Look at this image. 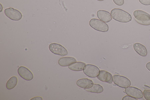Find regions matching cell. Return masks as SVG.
<instances>
[{
  "instance_id": "4fadbf2b",
  "label": "cell",
  "mask_w": 150,
  "mask_h": 100,
  "mask_svg": "<svg viewBox=\"0 0 150 100\" xmlns=\"http://www.w3.org/2000/svg\"><path fill=\"white\" fill-rule=\"evenodd\" d=\"M134 49L139 55L145 57L147 54V51L146 47L143 45L139 43H136L133 45Z\"/></svg>"
},
{
  "instance_id": "d4e9b609",
  "label": "cell",
  "mask_w": 150,
  "mask_h": 100,
  "mask_svg": "<svg viewBox=\"0 0 150 100\" xmlns=\"http://www.w3.org/2000/svg\"><path fill=\"white\" fill-rule=\"evenodd\" d=\"M97 0L99 1H104V0Z\"/></svg>"
},
{
  "instance_id": "44dd1931",
  "label": "cell",
  "mask_w": 150,
  "mask_h": 100,
  "mask_svg": "<svg viewBox=\"0 0 150 100\" xmlns=\"http://www.w3.org/2000/svg\"><path fill=\"white\" fill-rule=\"evenodd\" d=\"M122 100H137V99L129 95L124 96L122 99Z\"/></svg>"
},
{
  "instance_id": "52a82bcc",
  "label": "cell",
  "mask_w": 150,
  "mask_h": 100,
  "mask_svg": "<svg viewBox=\"0 0 150 100\" xmlns=\"http://www.w3.org/2000/svg\"><path fill=\"white\" fill-rule=\"evenodd\" d=\"M4 12L8 18L13 20L19 21L22 18V14L19 11L11 7L5 9Z\"/></svg>"
},
{
  "instance_id": "ba28073f",
  "label": "cell",
  "mask_w": 150,
  "mask_h": 100,
  "mask_svg": "<svg viewBox=\"0 0 150 100\" xmlns=\"http://www.w3.org/2000/svg\"><path fill=\"white\" fill-rule=\"evenodd\" d=\"M125 92L128 95L137 99L142 98L143 93L140 89L133 87H129L125 88Z\"/></svg>"
},
{
  "instance_id": "e0dca14e",
  "label": "cell",
  "mask_w": 150,
  "mask_h": 100,
  "mask_svg": "<svg viewBox=\"0 0 150 100\" xmlns=\"http://www.w3.org/2000/svg\"><path fill=\"white\" fill-rule=\"evenodd\" d=\"M18 79L16 76H13L11 77L7 81L6 84V88L9 90L12 89L16 86Z\"/></svg>"
},
{
  "instance_id": "ac0fdd59",
  "label": "cell",
  "mask_w": 150,
  "mask_h": 100,
  "mask_svg": "<svg viewBox=\"0 0 150 100\" xmlns=\"http://www.w3.org/2000/svg\"><path fill=\"white\" fill-rule=\"evenodd\" d=\"M143 96L147 100H150V90H144L143 92Z\"/></svg>"
},
{
  "instance_id": "7402d4cb",
  "label": "cell",
  "mask_w": 150,
  "mask_h": 100,
  "mask_svg": "<svg viewBox=\"0 0 150 100\" xmlns=\"http://www.w3.org/2000/svg\"><path fill=\"white\" fill-rule=\"evenodd\" d=\"M30 100H42V98L40 97H35L33 98H32Z\"/></svg>"
},
{
  "instance_id": "8992f818",
  "label": "cell",
  "mask_w": 150,
  "mask_h": 100,
  "mask_svg": "<svg viewBox=\"0 0 150 100\" xmlns=\"http://www.w3.org/2000/svg\"><path fill=\"white\" fill-rule=\"evenodd\" d=\"M83 71L86 75L91 78L97 77L99 74L100 72L98 67L91 64L86 65Z\"/></svg>"
},
{
  "instance_id": "d6986e66",
  "label": "cell",
  "mask_w": 150,
  "mask_h": 100,
  "mask_svg": "<svg viewBox=\"0 0 150 100\" xmlns=\"http://www.w3.org/2000/svg\"><path fill=\"white\" fill-rule=\"evenodd\" d=\"M114 3L119 6L122 5L124 3V0H113Z\"/></svg>"
},
{
  "instance_id": "7c38bea8",
  "label": "cell",
  "mask_w": 150,
  "mask_h": 100,
  "mask_svg": "<svg viewBox=\"0 0 150 100\" xmlns=\"http://www.w3.org/2000/svg\"><path fill=\"white\" fill-rule=\"evenodd\" d=\"M76 84L80 87L86 89L91 87L93 82L92 80L88 78H82L78 80Z\"/></svg>"
},
{
  "instance_id": "6da1fadb",
  "label": "cell",
  "mask_w": 150,
  "mask_h": 100,
  "mask_svg": "<svg viewBox=\"0 0 150 100\" xmlns=\"http://www.w3.org/2000/svg\"><path fill=\"white\" fill-rule=\"evenodd\" d=\"M110 14L112 18L120 22L127 23L132 19V17L130 14L120 9H112L110 12Z\"/></svg>"
},
{
  "instance_id": "7a4b0ae2",
  "label": "cell",
  "mask_w": 150,
  "mask_h": 100,
  "mask_svg": "<svg viewBox=\"0 0 150 100\" xmlns=\"http://www.w3.org/2000/svg\"><path fill=\"white\" fill-rule=\"evenodd\" d=\"M133 14L136 21L139 24L144 26L150 25V15L148 13L141 10L134 11Z\"/></svg>"
},
{
  "instance_id": "5bb4252c",
  "label": "cell",
  "mask_w": 150,
  "mask_h": 100,
  "mask_svg": "<svg viewBox=\"0 0 150 100\" xmlns=\"http://www.w3.org/2000/svg\"><path fill=\"white\" fill-rule=\"evenodd\" d=\"M76 62V60L74 57H70L61 58L58 61L59 65L62 67H67Z\"/></svg>"
},
{
  "instance_id": "603a6c76",
  "label": "cell",
  "mask_w": 150,
  "mask_h": 100,
  "mask_svg": "<svg viewBox=\"0 0 150 100\" xmlns=\"http://www.w3.org/2000/svg\"><path fill=\"white\" fill-rule=\"evenodd\" d=\"M146 66L147 69L150 71V62H148Z\"/></svg>"
},
{
  "instance_id": "9c48e42d",
  "label": "cell",
  "mask_w": 150,
  "mask_h": 100,
  "mask_svg": "<svg viewBox=\"0 0 150 100\" xmlns=\"http://www.w3.org/2000/svg\"><path fill=\"white\" fill-rule=\"evenodd\" d=\"M18 72L19 75L25 80L30 81L33 77L32 72L26 67L24 66H21L18 69Z\"/></svg>"
},
{
  "instance_id": "30bf717a",
  "label": "cell",
  "mask_w": 150,
  "mask_h": 100,
  "mask_svg": "<svg viewBox=\"0 0 150 100\" xmlns=\"http://www.w3.org/2000/svg\"><path fill=\"white\" fill-rule=\"evenodd\" d=\"M97 78L100 81L109 84H111L113 82L112 76L110 73L103 70H100V73Z\"/></svg>"
},
{
  "instance_id": "5b68a950",
  "label": "cell",
  "mask_w": 150,
  "mask_h": 100,
  "mask_svg": "<svg viewBox=\"0 0 150 100\" xmlns=\"http://www.w3.org/2000/svg\"><path fill=\"white\" fill-rule=\"evenodd\" d=\"M50 51L53 53L60 55L64 56L68 54V52L66 49L61 45L56 43H52L49 46Z\"/></svg>"
},
{
  "instance_id": "8fae6325",
  "label": "cell",
  "mask_w": 150,
  "mask_h": 100,
  "mask_svg": "<svg viewBox=\"0 0 150 100\" xmlns=\"http://www.w3.org/2000/svg\"><path fill=\"white\" fill-rule=\"evenodd\" d=\"M97 15L100 20L104 22H109L112 20V17L111 14L109 12L106 11H98L97 13Z\"/></svg>"
},
{
  "instance_id": "277c9868",
  "label": "cell",
  "mask_w": 150,
  "mask_h": 100,
  "mask_svg": "<svg viewBox=\"0 0 150 100\" xmlns=\"http://www.w3.org/2000/svg\"><path fill=\"white\" fill-rule=\"evenodd\" d=\"M112 78L114 83L119 87L126 88L131 85L130 81L125 77L118 75H115L113 76Z\"/></svg>"
},
{
  "instance_id": "2e32d148",
  "label": "cell",
  "mask_w": 150,
  "mask_h": 100,
  "mask_svg": "<svg viewBox=\"0 0 150 100\" xmlns=\"http://www.w3.org/2000/svg\"><path fill=\"white\" fill-rule=\"evenodd\" d=\"M86 91L93 93H100L103 91V87L99 84H93L90 88L86 89Z\"/></svg>"
},
{
  "instance_id": "ffe728a7",
  "label": "cell",
  "mask_w": 150,
  "mask_h": 100,
  "mask_svg": "<svg viewBox=\"0 0 150 100\" xmlns=\"http://www.w3.org/2000/svg\"><path fill=\"white\" fill-rule=\"evenodd\" d=\"M139 2L142 4L144 5H150V0H139Z\"/></svg>"
},
{
  "instance_id": "3957f363",
  "label": "cell",
  "mask_w": 150,
  "mask_h": 100,
  "mask_svg": "<svg viewBox=\"0 0 150 100\" xmlns=\"http://www.w3.org/2000/svg\"><path fill=\"white\" fill-rule=\"evenodd\" d=\"M90 26L94 29L99 31L106 32L108 31V25L104 22L96 18H92L89 22Z\"/></svg>"
},
{
  "instance_id": "cb8c5ba5",
  "label": "cell",
  "mask_w": 150,
  "mask_h": 100,
  "mask_svg": "<svg viewBox=\"0 0 150 100\" xmlns=\"http://www.w3.org/2000/svg\"><path fill=\"white\" fill-rule=\"evenodd\" d=\"M144 86H145V88H144L145 90H150V87L146 85H144Z\"/></svg>"
},
{
  "instance_id": "9a60e30c",
  "label": "cell",
  "mask_w": 150,
  "mask_h": 100,
  "mask_svg": "<svg viewBox=\"0 0 150 100\" xmlns=\"http://www.w3.org/2000/svg\"><path fill=\"white\" fill-rule=\"evenodd\" d=\"M86 65L85 63L80 62H76L68 66V68L73 71H81L83 69Z\"/></svg>"
}]
</instances>
